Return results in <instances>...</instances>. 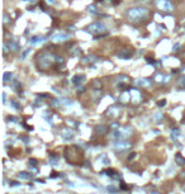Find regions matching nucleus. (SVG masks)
I'll return each mask as SVG.
<instances>
[{"label":"nucleus","mask_w":185,"mask_h":194,"mask_svg":"<svg viewBox=\"0 0 185 194\" xmlns=\"http://www.w3.org/2000/svg\"><path fill=\"white\" fill-rule=\"evenodd\" d=\"M83 81H85V76L84 75H75L74 78L71 79V83L74 84V85H80Z\"/></svg>","instance_id":"1a4fd4ad"},{"label":"nucleus","mask_w":185,"mask_h":194,"mask_svg":"<svg viewBox=\"0 0 185 194\" xmlns=\"http://www.w3.org/2000/svg\"><path fill=\"white\" fill-rule=\"evenodd\" d=\"M10 103H11V104H13V107H14V108H15V109H20V107H19V104H18V103H17V102H14V100H11Z\"/></svg>","instance_id":"bb28decb"},{"label":"nucleus","mask_w":185,"mask_h":194,"mask_svg":"<svg viewBox=\"0 0 185 194\" xmlns=\"http://www.w3.org/2000/svg\"><path fill=\"white\" fill-rule=\"evenodd\" d=\"M151 194H160V193H157V192H152Z\"/></svg>","instance_id":"ea45409f"},{"label":"nucleus","mask_w":185,"mask_h":194,"mask_svg":"<svg viewBox=\"0 0 185 194\" xmlns=\"http://www.w3.org/2000/svg\"><path fill=\"white\" fill-rule=\"evenodd\" d=\"M119 59H123V60H128L132 57V53L128 52V51H122V52H119V55H118Z\"/></svg>","instance_id":"ddd939ff"},{"label":"nucleus","mask_w":185,"mask_h":194,"mask_svg":"<svg viewBox=\"0 0 185 194\" xmlns=\"http://www.w3.org/2000/svg\"><path fill=\"white\" fill-rule=\"evenodd\" d=\"M10 184H11V185H14V186H18V185H19V183H17V181H11Z\"/></svg>","instance_id":"c9c22d12"},{"label":"nucleus","mask_w":185,"mask_h":194,"mask_svg":"<svg viewBox=\"0 0 185 194\" xmlns=\"http://www.w3.org/2000/svg\"><path fill=\"white\" fill-rule=\"evenodd\" d=\"M131 135H132V128H131L129 126H124V127H122L119 131H117L114 133V137L115 138L124 140V138H128Z\"/></svg>","instance_id":"20e7f679"},{"label":"nucleus","mask_w":185,"mask_h":194,"mask_svg":"<svg viewBox=\"0 0 185 194\" xmlns=\"http://www.w3.org/2000/svg\"><path fill=\"white\" fill-rule=\"evenodd\" d=\"M86 30L89 33L96 34V33H102L104 30H107V27H105V24H103L102 22H95V23H91V24L86 28Z\"/></svg>","instance_id":"7ed1b4c3"},{"label":"nucleus","mask_w":185,"mask_h":194,"mask_svg":"<svg viewBox=\"0 0 185 194\" xmlns=\"http://www.w3.org/2000/svg\"><path fill=\"white\" fill-rule=\"evenodd\" d=\"M29 52H30V49H29V48H28V49H25V51H24V53H23V55H22V57H20V59H22V60H24L25 57L29 55Z\"/></svg>","instance_id":"393cba45"},{"label":"nucleus","mask_w":185,"mask_h":194,"mask_svg":"<svg viewBox=\"0 0 185 194\" xmlns=\"http://www.w3.org/2000/svg\"><path fill=\"white\" fill-rule=\"evenodd\" d=\"M5 102V93H3V103Z\"/></svg>","instance_id":"58836bf2"},{"label":"nucleus","mask_w":185,"mask_h":194,"mask_svg":"<svg viewBox=\"0 0 185 194\" xmlns=\"http://www.w3.org/2000/svg\"><path fill=\"white\" fill-rule=\"evenodd\" d=\"M181 136V133H180V129L179 128H172L171 131V138H179V137Z\"/></svg>","instance_id":"dca6fc26"},{"label":"nucleus","mask_w":185,"mask_h":194,"mask_svg":"<svg viewBox=\"0 0 185 194\" xmlns=\"http://www.w3.org/2000/svg\"><path fill=\"white\" fill-rule=\"evenodd\" d=\"M46 1H47L48 4H55V3L57 1V0H46Z\"/></svg>","instance_id":"f704fd0d"},{"label":"nucleus","mask_w":185,"mask_h":194,"mask_svg":"<svg viewBox=\"0 0 185 194\" xmlns=\"http://www.w3.org/2000/svg\"><path fill=\"white\" fill-rule=\"evenodd\" d=\"M184 57H185V53H184Z\"/></svg>","instance_id":"a19ab883"},{"label":"nucleus","mask_w":185,"mask_h":194,"mask_svg":"<svg viewBox=\"0 0 185 194\" xmlns=\"http://www.w3.org/2000/svg\"><path fill=\"white\" fill-rule=\"evenodd\" d=\"M134 157H136V154L133 152V154H131V155H129V157H128V159H129V160H132V159H134Z\"/></svg>","instance_id":"72a5a7b5"},{"label":"nucleus","mask_w":185,"mask_h":194,"mask_svg":"<svg viewBox=\"0 0 185 194\" xmlns=\"http://www.w3.org/2000/svg\"><path fill=\"white\" fill-rule=\"evenodd\" d=\"M126 14H127V18L129 19V22H142L148 18L150 10L143 6H137V8L128 9Z\"/></svg>","instance_id":"f257e3e1"},{"label":"nucleus","mask_w":185,"mask_h":194,"mask_svg":"<svg viewBox=\"0 0 185 194\" xmlns=\"http://www.w3.org/2000/svg\"><path fill=\"white\" fill-rule=\"evenodd\" d=\"M108 113H112V114H114V117H115V116H117V113H118V110H117V109H114V108H113V109L110 108L109 110H108Z\"/></svg>","instance_id":"cd10ccee"},{"label":"nucleus","mask_w":185,"mask_h":194,"mask_svg":"<svg viewBox=\"0 0 185 194\" xmlns=\"http://www.w3.org/2000/svg\"><path fill=\"white\" fill-rule=\"evenodd\" d=\"M49 161H51V162H53V164H55V162H57V161H59V156H57V155H55V154H52L51 156H49Z\"/></svg>","instance_id":"412c9836"},{"label":"nucleus","mask_w":185,"mask_h":194,"mask_svg":"<svg viewBox=\"0 0 185 194\" xmlns=\"http://www.w3.org/2000/svg\"><path fill=\"white\" fill-rule=\"evenodd\" d=\"M155 80L159 81V83H162V81H165V80H167V78H165V75H162V74H156Z\"/></svg>","instance_id":"f3484780"},{"label":"nucleus","mask_w":185,"mask_h":194,"mask_svg":"<svg viewBox=\"0 0 185 194\" xmlns=\"http://www.w3.org/2000/svg\"><path fill=\"white\" fill-rule=\"evenodd\" d=\"M71 37V34H55V36L52 37V41L53 42H62V41H66L68 38Z\"/></svg>","instance_id":"0eeeda50"},{"label":"nucleus","mask_w":185,"mask_h":194,"mask_svg":"<svg viewBox=\"0 0 185 194\" xmlns=\"http://www.w3.org/2000/svg\"><path fill=\"white\" fill-rule=\"evenodd\" d=\"M107 131H108V128L105 127V126H98V127H96V132L98 133H107Z\"/></svg>","instance_id":"a211bd4d"},{"label":"nucleus","mask_w":185,"mask_h":194,"mask_svg":"<svg viewBox=\"0 0 185 194\" xmlns=\"http://www.w3.org/2000/svg\"><path fill=\"white\" fill-rule=\"evenodd\" d=\"M57 61H59V62H64V59H62V57H57V59H56Z\"/></svg>","instance_id":"e433bc0d"},{"label":"nucleus","mask_w":185,"mask_h":194,"mask_svg":"<svg viewBox=\"0 0 185 194\" xmlns=\"http://www.w3.org/2000/svg\"><path fill=\"white\" fill-rule=\"evenodd\" d=\"M13 79V74H11V72H5V74H4V76H3V80L4 81H9V80H11Z\"/></svg>","instance_id":"6ab92c4d"},{"label":"nucleus","mask_w":185,"mask_h":194,"mask_svg":"<svg viewBox=\"0 0 185 194\" xmlns=\"http://www.w3.org/2000/svg\"><path fill=\"white\" fill-rule=\"evenodd\" d=\"M165 104H166V100H160L159 103H157V107H160V108H162V107H165Z\"/></svg>","instance_id":"a878e982"},{"label":"nucleus","mask_w":185,"mask_h":194,"mask_svg":"<svg viewBox=\"0 0 185 194\" xmlns=\"http://www.w3.org/2000/svg\"><path fill=\"white\" fill-rule=\"evenodd\" d=\"M121 188L126 190V189H128V186H127V184H126V183H121Z\"/></svg>","instance_id":"2f4dec72"},{"label":"nucleus","mask_w":185,"mask_h":194,"mask_svg":"<svg viewBox=\"0 0 185 194\" xmlns=\"http://www.w3.org/2000/svg\"><path fill=\"white\" fill-rule=\"evenodd\" d=\"M19 176H20L22 179H29L30 176H32V174L27 173V171H20V173H19Z\"/></svg>","instance_id":"aec40b11"},{"label":"nucleus","mask_w":185,"mask_h":194,"mask_svg":"<svg viewBox=\"0 0 185 194\" xmlns=\"http://www.w3.org/2000/svg\"><path fill=\"white\" fill-rule=\"evenodd\" d=\"M119 127V123H118V122H114V123H112V128H113V129H117Z\"/></svg>","instance_id":"c756f323"},{"label":"nucleus","mask_w":185,"mask_h":194,"mask_svg":"<svg viewBox=\"0 0 185 194\" xmlns=\"http://www.w3.org/2000/svg\"><path fill=\"white\" fill-rule=\"evenodd\" d=\"M162 117H164L162 113H156L155 116H153V119H155V121H160V119H162Z\"/></svg>","instance_id":"4be33fe9"},{"label":"nucleus","mask_w":185,"mask_h":194,"mask_svg":"<svg viewBox=\"0 0 185 194\" xmlns=\"http://www.w3.org/2000/svg\"><path fill=\"white\" fill-rule=\"evenodd\" d=\"M175 162L178 164V165H184V164H185V159L181 156V154H176L175 155Z\"/></svg>","instance_id":"2eb2a0df"},{"label":"nucleus","mask_w":185,"mask_h":194,"mask_svg":"<svg viewBox=\"0 0 185 194\" xmlns=\"http://www.w3.org/2000/svg\"><path fill=\"white\" fill-rule=\"evenodd\" d=\"M61 103H64V104H66V105H71V104H72V102L68 100V99H66V98H62V99H61Z\"/></svg>","instance_id":"b1692460"},{"label":"nucleus","mask_w":185,"mask_h":194,"mask_svg":"<svg viewBox=\"0 0 185 194\" xmlns=\"http://www.w3.org/2000/svg\"><path fill=\"white\" fill-rule=\"evenodd\" d=\"M62 137L65 140H71L72 138V132L70 131V129H62Z\"/></svg>","instance_id":"4468645a"},{"label":"nucleus","mask_w":185,"mask_h":194,"mask_svg":"<svg viewBox=\"0 0 185 194\" xmlns=\"http://www.w3.org/2000/svg\"><path fill=\"white\" fill-rule=\"evenodd\" d=\"M46 97H47L46 94H40V98H46Z\"/></svg>","instance_id":"4c0bfd02"},{"label":"nucleus","mask_w":185,"mask_h":194,"mask_svg":"<svg viewBox=\"0 0 185 194\" xmlns=\"http://www.w3.org/2000/svg\"><path fill=\"white\" fill-rule=\"evenodd\" d=\"M179 49H180V44H179V43H176V44L174 46V47H172V51H174V52L179 51Z\"/></svg>","instance_id":"c85d7f7f"},{"label":"nucleus","mask_w":185,"mask_h":194,"mask_svg":"<svg viewBox=\"0 0 185 194\" xmlns=\"http://www.w3.org/2000/svg\"><path fill=\"white\" fill-rule=\"evenodd\" d=\"M8 47H9V46H8V44H4V46H3L4 52H5V53H8Z\"/></svg>","instance_id":"473e14b6"},{"label":"nucleus","mask_w":185,"mask_h":194,"mask_svg":"<svg viewBox=\"0 0 185 194\" xmlns=\"http://www.w3.org/2000/svg\"><path fill=\"white\" fill-rule=\"evenodd\" d=\"M8 46H9V49H10V51H13V52H17V51H19V44L17 43V42L10 41L9 43H8Z\"/></svg>","instance_id":"f8f14e48"},{"label":"nucleus","mask_w":185,"mask_h":194,"mask_svg":"<svg viewBox=\"0 0 185 194\" xmlns=\"http://www.w3.org/2000/svg\"><path fill=\"white\" fill-rule=\"evenodd\" d=\"M46 37H42V36H34L30 38V43L32 44H37V43H42V42H44Z\"/></svg>","instance_id":"9b49d317"},{"label":"nucleus","mask_w":185,"mask_h":194,"mask_svg":"<svg viewBox=\"0 0 185 194\" xmlns=\"http://www.w3.org/2000/svg\"><path fill=\"white\" fill-rule=\"evenodd\" d=\"M159 6L162 10H166V11L174 10V4H172L171 1H169V0H160V1H159Z\"/></svg>","instance_id":"423d86ee"},{"label":"nucleus","mask_w":185,"mask_h":194,"mask_svg":"<svg viewBox=\"0 0 185 194\" xmlns=\"http://www.w3.org/2000/svg\"><path fill=\"white\" fill-rule=\"evenodd\" d=\"M131 94H133L132 95V102L133 103H138V102L142 100V97H141V94H140V91H138V90L132 89V90H131Z\"/></svg>","instance_id":"6e6552de"},{"label":"nucleus","mask_w":185,"mask_h":194,"mask_svg":"<svg viewBox=\"0 0 185 194\" xmlns=\"http://www.w3.org/2000/svg\"><path fill=\"white\" fill-rule=\"evenodd\" d=\"M55 60H56V56L53 53H40V56L37 57L38 66L41 68H48L55 62Z\"/></svg>","instance_id":"f03ea898"},{"label":"nucleus","mask_w":185,"mask_h":194,"mask_svg":"<svg viewBox=\"0 0 185 194\" xmlns=\"http://www.w3.org/2000/svg\"><path fill=\"white\" fill-rule=\"evenodd\" d=\"M134 84H136L137 86H145V87H147L151 85V81L147 79H137L136 81H134Z\"/></svg>","instance_id":"9d476101"},{"label":"nucleus","mask_w":185,"mask_h":194,"mask_svg":"<svg viewBox=\"0 0 185 194\" xmlns=\"http://www.w3.org/2000/svg\"><path fill=\"white\" fill-rule=\"evenodd\" d=\"M129 147H131V143L127 142V141H119V142L113 145V148L117 151H126V150H128Z\"/></svg>","instance_id":"39448f33"},{"label":"nucleus","mask_w":185,"mask_h":194,"mask_svg":"<svg viewBox=\"0 0 185 194\" xmlns=\"http://www.w3.org/2000/svg\"><path fill=\"white\" fill-rule=\"evenodd\" d=\"M88 10H89L90 13H92V14H96V8L94 5H89V6H88Z\"/></svg>","instance_id":"5701e85b"},{"label":"nucleus","mask_w":185,"mask_h":194,"mask_svg":"<svg viewBox=\"0 0 185 194\" xmlns=\"http://www.w3.org/2000/svg\"><path fill=\"white\" fill-rule=\"evenodd\" d=\"M29 164H30V165H33V166H36V165H37V160L30 159V160H29Z\"/></svg>","instance_id":"7c9ffc66"}]
</instances>
